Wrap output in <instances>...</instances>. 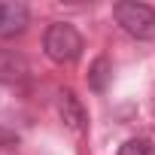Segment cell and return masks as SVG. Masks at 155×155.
<instances>
[{"label":"cell","instance_id":"52a82bcc","mask_svg":"<svg viewBox=\"0 0 155 155\" xmlns=\"http://www.w3.org/2000/svg\"><path fill=\"white\" fill-rule=\"evenodd\" d=\"M119 155H155V146H152V140H146V137H134V140L122 143Z\"/></svg>","mask_w":155,"mask_h":155},{"label":"cell","instance_id":"8992f818","mask_svg":"<svg viewBox=\"0 0 155 155\" xmlns=\"http://www.w3.org/2000/svg\"><path fill=\"white\" fill-rule=\"evenodd\" d=\"M107 79H110V61L107 58H97L91 64V70H88V85L94 91H104L107 88Z\"/></svg>","mask_w":155,"mask_h":155},{"label":"cell","instance_id":"277c9868","mask_svg":"<svg viewBox=\"0 0 155 155\" xmlns=\"http://www.w3.org/2000/svg\"><path fill=\"white\" fill-rule=\"evenodd\" d=\"M28 73H31V67H28V61H25L18 52L0 49V82H3V85H18V82H25Z\"/></svg>","mask_w":155,"mask_h":155},{"label":"cell","instance_id":"7a4b0ae2","mask_svg":"<svg viewBox=\"0 0 155 155\" xmlns=\"http://www.w3.org/2000/svg\"><path fill=\"white\" fill-rule=\"evenodd\" d=\"M116 21L122 25L125 34L137 40H155V9L149 3H137V0H119L113 6Z\"/></svg>","mask_w":155,"mask_h":155},{"label":"cell","instance_id":"5b68a950","mask_svg":"<svg viewBox=\"0 0 155 155\" xmlns=\"http://www.w3.org/2000/svg\"><path fill=\"white\" fill-rule=\"evenodd\" d=\"M58 113H61V122H64L70 131H82L85 122H88V116H85L79 97H76L73 91H61V94H58Z\"/></svg>","mask_w":155,"mask_h":155},{"label":"cell","instance_id":"ba28073f","mask_svg":"<svg viewBox=\"0 0 155 155\" xmlns=\"http://www.w3.org/2000/svg\"><path fill=\"white\" fill-rule=\"evenodd\" d=\"M15 152H18V137H15V131H9V128L0 125V155H15Z\"/></svg>","mask_w":155,"mask_h":155},{"label":"cell","instance_id":"6da1fadb","mask_svg":"<svg viewBox=\"0 0 155 155\" xmlns=\"http://www.w3.org/2000/svg\"><path fill=\"white\" fill-rule=\"evenodd\" d=\"M43 49L55 64H70L82 55V34L76 31L70 21H55L46 28Z\"/></svg>","mask_w":155,"mask_h":155},{"label":"cell","instance_id":"3957f363","mask_svg":"<svg viewBox=\"0 0 155 155\" xmlns=\"http://www.w3.org/2000/svg\"><path fill=\"white\" fill-rule=\"evenodd\" d=\"M31 21L28 3L21 0H0V40H12L18 34H25Z\"/></svg>","mask_w":155,"mask_h":155}]
</instances>
